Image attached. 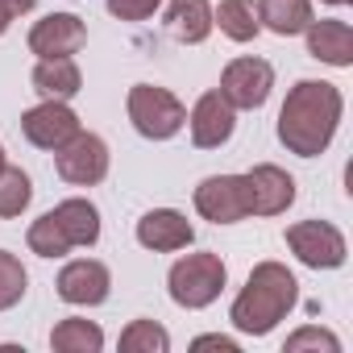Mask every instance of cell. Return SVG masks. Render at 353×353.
Masks as SVG:
<instances>
[{
    "instance_id": "13",
    "label": "cell",
    "mask_w": 353,
    "mask_h": 353,
    "mask_svg": "<svg viewBox=\"0 0 353 353\" xmlns=\"http://www.w3.org/2000/svg\"><path fill=\"white\" fill-rule=\"evenodd\" d=\"M88 42V26L75 13H46L30 30V50L38 59H75Z\"/></svg>"
},
{
    "instance_id": "16",
    "label": "cell",
    "mask_w": 353,
    "mask_h": 353,
    "mask_svg": "<svg viewBox=\"0 0 353 353\" xmlns=\"http://www.w3.org/2000/svg\"><path fill=\"white\" fill-rule=\"evenodd\" d=\"M50 216L59 221V229H63V237L71 241V250H92V245L100 241V208H96L92 200L71 196V200L54 204Z\"/></svg>"
},
{
    "instance_id": "22",
    "label": "cell",
    "mask_w": 353,
    "mask_h": 353,
    "mask_svg": "<svg viewBox=\"0 0 353 353\" xmlns=\"http://www.w3.org/2000/svg\"><path fill=\"white\" fill-rule=\"evenodd\" d=\"M34 204V179L21 166H0V221H17Z\"/></svg>"
},
{
    "instance_id": "19",
    "label": "cell",
    "mask_w": 353,
    "mask_h": 353,
    "mask_svg": "<svg viewBox=\"0 0 353 353\" xmlns=\"http://www.w3.org/2000/svg\"><path fill=\"white\" fill-rule=\"evenodd\" d=\"M258 21H262V30H270L279 38H295L316 17H312V0H258Z\"/></svg>"
},
{
    "instance_id": "18",
    "label": "cell",
    "mask_w": 353,
    "mask_h": 353,
    "mask_svg": "<svg viewBox=\"0 0 353 353\" xmlns=\"http://www.w3.org/2000/svg\"><path fill=\"white\" fill-rule=\"evenodd\" d=\"M30 83L42 100H71L83 88V71L75 59H38Z\"/></svg>"
},
{
    "instance_id": "7",
    "label": "cell",
    "mask_w": 353,
    "mask_h": 353,
    "mask_svg": "<svg viewBox=\"0 0 353 353\" xmlns=\"http://www.w3.org/2000/svg\"><path fill=\"white\" fill-rule=\"evenodd\" d=\"M237 112L245 108V112H254V108H262L266 100H270V92H274V67L266 63V59H258V54H241V59H233L225 71H221V88H216Z\"/></svg>"
},
{
    "instance_id": "2",
    "label": "cell",
    "mask_w": 353,
    "mask_h": 353,
    "mask_svg": "<svg viewBox=\"0 0 353 353\" xmlns=\"http://www.w3.org/2000/svg\"><path fill=\"white\" fill-rule=\"evenodd\" d=\"M295 299H299L295 274H291L283 262H258V266L250 270L245 287L237 291V299H233V307H229V320H233V328L245 332V336H266V332H274V328L291 316Z\"/></svg>"
},
{
    "instance_id": "21",
    "label": "cell",
    "mask_w": 353,
    "mask_h": 353,
    "mask_svg": "<svg viewBox=\"0 0 353 353\" xmlns=\"http://www.w3.org/2000/svg\"><path fill=\"white\" fill-rule=\"evenodd\" d=\"M50 349H54V353H100V349H104V328H100L96 320L67 316V320L54 324Z\"/></svg>"
},
{
    "instance_id": "12",
    "label": "cell",
    "mask_w": 353,
    "mask_h": 353,
    "mask_svg": "<svg viewBox=\"0 0 353 353\" xmlns=\"http://www.w3.org/2000/svg\"><path fill=\"white\" fill-rule=\"evenodd\" d=\"M54 287H59V299H63V303L100 307V303L108 299V291H112V274H108V266L96 262V258H75V262H67V266L59 270Z\"/></svg>"
},
{
    "instance_id": "25",
    "label": "cell",
    "mask_w": 353,
    "mask_h": 353,
    "mask_svg": "<svg viewBox=\"0 0 353 353\" xmlns=\"http://www.w3.org/2000/svg\"><path fill=\"white\" fill-rule=\"evenodd\" d=\"M26 291H30V274H26L21 258L9 254V250H0V312L17 307L26 299Z\"/></svg>"
},
{
    "instance_id": "3",
    "label": "cell",
    "mask_w": 353,
    "mask_h": 353,
    "mask_svg": "<svg viewBox=\"0 0 353 353\" xmlns=\"http://www.w3.org/2000/svg\"><path fill=\"white\" fill-rule=\"evenodd\" d=\"M225 283H229V266H225L221 254H212V250L183 254L179 262L170 266V274H166V291H170V299L179 303V307H188V312L212 307V303L221 299Z\"/></svg>"
},
{
    "instance_id": "32",
    "label": "cell",
    "mask_w": 353,
    "mask_h": 353,
    "mask_svg": "<svg viewBox=\"0 0 353 353\" xmlns=\"http://www.w3.org/2000/svg\"><path fill=\"white\" fill-rule=\"evenodd\" d=\"M5 162H9V158H5V145H0V166H5Z\"/></svg>"
},
{
    "instance_id": "31",
    "label": "cell",
    "mask_w": 353,
    "mask_h": 353,
    "mask_svg": "<svg viewBox=\"0 0 353 353\" xmlns=\"http://www.w3.org/2000/svg\"><path fill=\"white\" fill-rule=\"evenodd\" d=\"M320 5H332V9H345V5H349V0H320Z\"/></svg>"
},
{
    "instance_id": "14",
    "label": "cell",
    "mask_w": 353,
    "mask_h": 353,
    "mask_svg": "<svg viewBox=\"0 0 353 353\" xmlns=\"http://www.w3.org/2000/svg\"><path fill=\"white\" fill-rule=\"evenodd\" d=\"M133 237H137L141 250L179 254V250H188V245L196 241V229H192V221H188L179 208H150V212L137 221Z\"/></svg>"
},
{
    "instance_id": "5",
    "label": "cell",
    "mask_w": 353,
    "mask_h": 353,
    "mask_svg": "<svg viewBox=\"0 0 353 353\" xmlns=\"http://www.w3.org/2000/svg\"><path fill=\"white\" fill-rule=\"evenodd\" d=\"M108 162H112L108 141L100 133H88V129H79L67 145L54 150V170H59V179L71 183V188H96V183H104L108 179Z\"/></svg>"
},
{
    "instance_id": "1",
    "label": "cell",
    "mask_w": 353,
    "mask_h": 353,
    "mask_svg": "<svg viewBox=\"0 0 353 353\" xmlns=\"http://www.w3.org/2000/svg\"><path fill=\"white\" fill-rule=\"evenodd\" d=\"M345 96L328 79H299L279 108V141L299 158H320L341 129Z\"/></svg>"
},
{
    "instance_id": "15",
    "label": "cell",
    "mask_w": 353,
    "mask_h": 353,
    "mask_svg": "<svg viewBox=\"0 0 353 353\" xmlns=\"http://www.w3.org/2000/svg\"><path fill=\"white\" fill-rule=\"evenodd\" d=\"M303 38H307V54L316 63H328V67H341V71L353 67V30H349V21H336V17L312 21L303 30Z\"/></svg>"
},
{
    "instance_id": "23",
    "label": "cell",
    "mask_w": 353,
    "mask_h": 353,
    "mask_svg": "<svg viewBox=\"0 0 353 353\" xmlns=\"http://www.w3.org/2000/svg\"><path fill=\"white\" fill-rule=\"evenodd\" d=\"M117 345L121 353H170V332L158 320H129Z\"/></svg>"
},
{
    "instance_id": "4",
    "label": "cell",
    "mask_w": 353,
    "mask_h": 353,
    "mask_svg": "<svg viewBox=\"0 0 353 353\" xmlns=\"http://www.w3.org/2000/svg\"><path fill=\"white\" fill-rule=\"evenodd\" d=\"M125 112H129V125L145 141H170L188 125L183 100L170 88H158V83H133L129 96H125Z\"/></svg>"
},
{
    "instance_id": "9",
    "label": "cell",
    "mask_w": 353,
    "mask_h": 353,
    "mask_svg": "<svg viewBox=\"0 0 353 353\" xmlns=\"http://www.w3.org/2000/svg\"><path fill=\"white\" fill-rule=\"evenodd\" d=\"M79 129H83V125H79V117H75V108H71L67 100H42V104H34V108L21 117L26 141L38 145V150H46V154H54L59 145H67Z\"/></svg>"
},
{
    "instance_id": "27",
    "label": "cell",
    "mask_w": 353,
    "mask_h": 353,
    "mask_svg": "<svg viewBox=\"0 0 353 353\" xmlns=\"http://www.w3.org/2000/svg\"><path fill=\"white\" fill-rule=\"evenodd\" d=\"M104 5L117 21H150L162 9V0H104Z\"/></svg>"
},
{
    "instance_id": "8",
    "label": "cell",
    "mask_w": 353,
    "mask_h": 353,
    "mask_svg": "<svg viewBox=\"0 0 353 353\" xmlns=\"http://www.w3.org/2000/svg\"><path fill=\"white\" fill-rule=\"evenodd\" d=\"M241 188H245L250 216H283L295 204V179L274 162H258L254 170H245Z\"/></svg>"
},
{
    "instance_id": "26",
    "label": "cell",
    "mask_w": 353,
    "mask_h": 353,
    "mask_svg": "<svg viewBox=\"0 0 353 353\" xmlns=\"http://www.w3.org/2000/svg\"><path fill=\"white\" fill-rule=\"evenodd\" d=\"M287 353H307V349H324V353H341V341H336V332H328V328H320V324H303V328H295L291 336H287V345H283Z\"/></svg>"
},
{
    "instance_id": "30",
    "label": "cell",
    "mask_w": 353,
    "mask_h": 353,
    "mask_svg": "<svg viewBox=\"0 0 353 353\" xmlns=\"http://www.w3.org/2000/svg\"><path fill=\"white\" fill-rule=\"evenodd\" d=\"M9 26H13V13H9V5H5V0H0V38L9 34Z\"/></svg>"
},
{
    "instance_id": "28",
    "label": "cell",
    "mask_w": 353,
    "mask_h": 353,
    "mask_svg": "<svg viewBox=\"0 0 353 353\" xmlns=\"http://www.w3.org/2000/svg\"><path fill=\"white\" fill-rule=\"evenodd\" d=\"M192 349H225V353H241V345H237L233 336H225V332H204V336L192 341Z\"/></svg>"
},
{
    "instance_id": "24",
    "label": "cell",
    "mask_w": 353,
    "mask_h": 353,
    "mask_svg": "<svg viewBox=\"0 0 353 353\" xmlns=\"http://www.w3.org/2000/svg\"><path fill=\"white\" fill-rule=\"evenodd\" d=\"M26 245H30V254H38V258H67V254H71V241L63 237V229H59V221H54L50 212H42V216L30 225Z\"/></svg>"
},
{
    "instance_id": "11",
    "label": "cell",
    "mask_w": 353,
    "mask_h": 353,
    "mask_svg": "<svg viewBox=\"0 0 353 353\" xmlns=\"http://www.w3.org/2000/svg\"><path fill=\"white\" fill-rule=\"evenodd\" d=\"M233 129H237V108L216 88L204 92L192 104V112H188V133H192V145L196 150H221L233 137Z\"/></svg>"
},
{
    "instance_id": "17",
    "label": "cell",
    "mask_w": 353,
    "mask_h": 353,
    "mask_svg": "<svg viewBox=\"0 0 353 353\" xmlns=\"http://www.w3.org/2000/svg\"><path fill=\"white\" fill-rule=\"evenodd\" d=\"M166 30H170L174 42H183V46L208 42V34L216 30L212 26V5L208 0H170L166 5Z\"/></svg>"
},
{
    "instance_id": "29",
    "label": "cell",
    "mask_w": 353,
    "mask_h": 353,
    "mask_svg": "<svg viewBox=\"0 0 353 353\" xmlns=\"http://www.w3.org/2000/svg\"><path fill=\"white\" fill-rule=\"evenodd\" d=\"M5 5H9L13 17H21V13H34L38 9V0H5Z\"/></svg>"
},
{
    "instance_id": "6",
    "label": "cell",
    "mask_w": 353,
    "mask_h": 353,
    "mask_svg": "<svg viewBox=\"0 0 353 353\" xmlns=\"http://www.w3.org/2000/svg\"><path fill=\"white\" fill-rule=\"evenodd\" d=\"M287 250L307 266V270H341L349 258L345 233L332 221H295L287 229Z\"/></svg>"
},
{
    "instance_id": "20",
    "label": "cell",
    "mask_w": 353,
    "mask_h": 353,
    "mask_svg": "<svg viewBox=\"0 0 353 353\" xmlns=\"http://www.w3.org/2000/svg\"><path fill=\"white\" fill-rule=\"evenodd\" d=\"M212 26H221V34L237 46L254 42L262 34V21H258V5L254 0H221L212 9Z\"/></svg>"
},
{
    "instance_id": "10",
    "label": "cell",
    "mask_w": 353,
    "mask_h": 353,
    "mask_svg": "<svg viewBox=\"0 0 353 353\" xmlns=\"http://www.w3.org/2000/svg\"><path fill=\"white\" fill-rule=\"evenodd\" d=\"M192 204H196V212H200L204 221H212V225H237V221L250 216L241 174H208V179H200Z\"/></svg>"
}]
</instances>
